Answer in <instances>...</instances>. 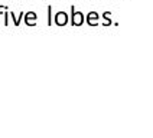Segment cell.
<instances>
[{"label":"cell","instance_id":"277c9868","mask_svg":"<svg viewBox=\"0 0 153 138\" xmlns=\"http://www.w3.org/2000/svg\"><path fill=\"white\" fill-rule=\"evenodd\" d=\"M23 13H19V16H15V13L13 12H10V17L13 19V23H15V26H19L20 25V22H22V19H23Z\"/></svg>","mask_w":153,"mask_h":138},{"label":"cell","instance_id":"52a82bcc","mask_svg":"<svg viewBox=\"0 0 153 138\" xmlns=\"http://www.w3.org/2000/svg\"><path fill=\"white\" fill-rule=\"evenodd\" d=\"M7 9V6H0V25H1V15H3V12Z\"/></svg>","mask_w":153,"mask_h":138},{"label":"cell","instance_id":"7a4b0ae2","mask_svg":"<svg viewBox=\"0 0 153 138\" xmlns=\"http://www.w3.org/2000/svg\"><path fill=\"white\" fill-rule=\"evenodd\" d=\"M53 22L56 26H65L68 23V15L65 12H58V13H55Z\"/></svg>","mask_w":153,"mask_h":138},{"label":"cell","instance_id":"6da1fadb","mask_svg":"<svg viewBox=\"0 0 153 138\" xmlns=\"http://www.w3.org/2000/svg\"><path fill=\"white\" fill-rule=\"evenodd\" d=\"M84 22V15L81 12H76L74 6H71V25L72 26H81Z\"/></svg>","mask_w":153,"mask_h":138},{"label":"cell","instance_id":"5b68a950","mask_svg":"<svg viewBox=\"0 0 153 138\" xmlns=\"http://www.w3.org/2000/svg\"><path fill=\"white\" fill-rule=\"evenodd\" d=\"M52 25V6H48V26Z\"/></svg>","mask_w":153,"mask_h":138},{"label":"cell","instance_id":"8992f818","mask_svg":"<svg viewBox=\"0 0 153 138\" xmlns=\"http://www.w3.org/2000/svg\"><path fill=\"white\" fill-rule=\"evenodd\" d=\"M9 16H10V12H7V9L4 10V26L9 25Z\"/></svg>","mask_w":153,"mask_h":138},{"label":"cell","instance_id":"3957f363","mask_svg":"<svg viewBox=\"0 0 153 138\" xmlns=\"http://www.w3.org/2000/svg\"><path fill=\"white\" fill-rule=\"evenodd\" d=\"M23 19H25V25L36 26V19H38V16H36L35 12H27L25 16H23Z\"/></svg>","mask_w":153,"mask_h":138}]
</instances>
